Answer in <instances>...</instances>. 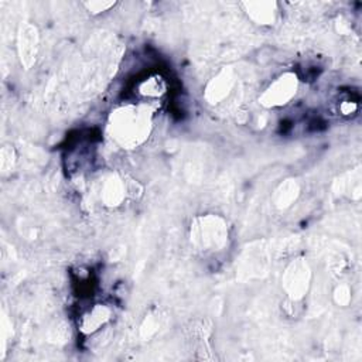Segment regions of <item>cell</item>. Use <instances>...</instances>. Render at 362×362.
Masks as SVG:
<instances>
[{"mask_svg": "<svg viewBox=\"0 0 362 362\" xmlns=\"http://www.w3.org/2000/svg\"><path fill=\"white\" fill-rule=\"evenodd\" d=\"M235 85V78L232 69H222L219 74H216L205 86L204 96L211 105H216L222 102L232 90Z\"/></svg>", "mask_w": 362, "mask_h": 362, "instance_id": "7", "label": "cell"}, {"mask_svg": "<svg viewBox=\"0 0 362 362\" xmlns=\"http://www.w3.org/2000/svg\"><path fill=\"white\" fill-rule=\"evenodd\" d=\"M356 109H358V105L352 100H344L339 105V110L342 115H352L356 112Z\"/></svg>", "mask_w": 362, "mask_h": 362, "instance_id": "18", "label": "cell"}, {"mask_svg": "<svg viewBox=\"0 0 362 362\" xmlns=\"http://www.w3.org/2000/svg\"><path fill=\"white\" fill-rule=\"evenodd\" d=\"M300 187L296 180H284L279 184V187L274 189L273 194V202L279 209L288 208L298 197Z\"/></svg>", "mask_w": 362, "mask_h": 362, "instance_id": "11", "label": "cell"}, {"mask_svg": "<svg viewBox=\"0 0 362 362\" xmlns=\"http://www.w3.org/2000/svg\"><path fill=\"white\" fill-rule=\"evenodd\" d=\"M298 90V76L294 72L279 75L259 96V103L264 107H281L290 103Z\"/></svg>", "mask_w": 362, "mask_h": 362, "instance_id": "4", "label": "cell"}, {"mask_svg": "<svg viewBox=\"0 0 362 362\" xmlns=\"http://www.w3.org/2000/svg\"><path fill=\"white\" fill-rule=\"evenodd\" d=\"M17 51L21 65L30 69L37 58L38 51V30L31 23H24L20 25L17 35Z\"/></svg>", "mask_w": 362, "mask_h": 362, "instance_id": "5", "label": "cell"}, {"mask_svg": "<svg viewBox=\"0 0 362 362\" xmlns=\"http://www.w3.org/2000/svg\"><path fill=\"white\" fill-rule=\"evenodd\" d=\"M311 284V269L305 259L297 257L291 260L281 277V287L291 300H303Z\"/></svg>", "mask_w": 362, "mask_h": 362, "instance_id": "3", "label": "cell"}, {"mask_svg": "<svg viewBox=\"0 0 362 362\" xmlns=\"http://www.w3.org/2000/svg\"><path fill=\"white\" fill-rule=\"evenodd\" d=\"M352 296H351V290L346 284H339L337 286V288L334 290V301L341 305V307H346L351 301Z\"/></svg>", "mask_w": 362, "mask_h": 362, "instance_id": "14", "label": "cell"}, {"mask_svg": "<svg viewBox=\"0 0 362 362\" xmlns=\"http://www.w3.org/2000/svg\"><path fill=\"white\" fill-rule=\"evenodd\" d=\"M126 197H127V189H126V181L123 178L117 175H110L105 180L102 185L100 198L106 206H110V208L119 206Z\"/></svg>", "mask_w": 362, "mask_h": 362, "instance_id": "10", "label": "cell"}, {"mask_svg": "<svg viewBox=\"0 0 362 362\" xmlns=\"http://www.w3.org/2000/svg\"><path fill=\"white\" fill-rule=\"evenodd\" d=\"M151 127V115L141 105H123L115 109L109 117L110 136L123 148L141 146L148 139Z\"/></svg>", "mask_w": 362, "mask_h": 362, "instance_id": "1", "label": "cell"}, {"mask_svg": "<svg viewBox=\"0 0 362 362\" xmlns=\"http://www.w3.org/2000/svg\"><path fill=\"white\" fill-rule=\"evenodd\" d=\"M165 81L158 75H150L137 85V92L146 99H158L165 93Z\"/></svg>", "mask_w": 362, "mask_h": 362, "instance_id": "12", "label": "cell"}, {"mask_svg": "<svg viewBox=\"0 0 362 362\" xmlns=\"http://www.w3.org/2000/svg\"><path fill=\"white\" fill-rule=\"evenodd\" d=\"M112 317V310L105 304H95L89 307L79 318L78 327L79 331L85 335L95 334L99 331L105 324L109 322Z\"/></svg>", "mask_w": 362, "mask_h": 362, "instance_id": "8", "label": "cell"}, {"mask_svg": "<svg viewBox=\"0 0 362 362\" xmlns=\"http://www.w3.org/2000/svg\"><path fill=\"white\" fill-rule=\"evenodd\" d=\"M189 236L198 250L218 252L228 245L229 228L222 216L206 214L197 216L191 222Z\"/></svg>", "mask_w": 362, "mask_h": 362, "instance_id": "2", "label": "cell"}, {"mask_svg": "<svg viewBox=\"0 0 362 362\" xmlns=\"http://www.w3.org/2000/svg\"><path fill=\"white\" fill-rule=\"evenodd\" d=\"M158 327H160L158 317L157 315H148V317L144 318V321L140 327V334L144 339H147V338H150L151 335H154L157 332Z\"/></svg>", "mask_w": 362, "mask_h": 362, "instance_id": "13", "label": "cell"}, {"mask_svg": "<svg viewBox=\"0 0 362 362\" xmlns=\"http://www.w3.org/2000/svg\"><path fill=\"white\" fill-rule=\"evenodd\" d=\"M8 158H14V151L11 146H4L1 150V168L3 171H8L13 165L11 161H8Z\"/></svg>", "mask_w": 362, "mask_h": 362, "instance_id": "16", "label": "cell"}, {"mask_svg": "<svg viewBox=\"0 0 362 362\" xmlns=\"http://www.w3.org/2000/svg\"><path fill=\"white\" fill-rule=\"evenodd\" d=\"M252 21L260 25L274 24L277 16V4L274 1H246L242 4Z\"/></svg>", "mask_w": 362, "mask_h": 362, "instance_id": "9", "label": "cell"}, {"mask_svg": "<svg viewBox=\"0 0 362 362\" xmlns=\"http://www.w3.org/2000/svg\"><path fill=\"white\" fill-rule=\"evenodd\" d=\"M126 189H127V197H132V198H139L143 192L141 185L134 180L126 181Z\"/></svg>", "mask_w": 362, "mask_h": 362, "instance_id": "17", "label": "cell"}, {"mask_svg": "<svg viewBox=\"0 0 362 362\" xmlns=\"http://www.w3.org/2000/svg\"><path fill=\"white\" fill-rule=\"evenodd\" d=\"M267 255L266 249L260 245L249 246L240 256L239 262V274L242 279L260 277L267 267Z\"/></svg>", "mask_w": 362, "mask_h": 362, "instance_id": "6", "label": "cell"}, {"mask_svg": "<svg viewBox=\"0 0 362 362\" xmlns=\"http://www.w3.org/2000/svg\"><path fill=\"white\" fill-rule=\"evenodd\" d=\"M85 7L88 8L89 13L92 14H99L103 11H107L109 8H112L116 3L115 1H86L83 3Z\"/></svg>", "mask_w": 362, "mask_h": 362, "instance_id": "15", "label": "cell"}]
</instances>
